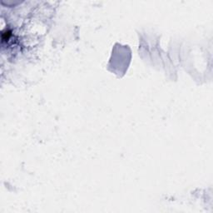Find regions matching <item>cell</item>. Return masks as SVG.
Listing matches in <instances>:
<instances>
[{"label": "cell", "instance_id": "cell-1", "mask_svg": "<svg viewBox=\"0 0 213 213\" xmlns=\"http://www.w3.org/2000/svg\"><path fill=\"white\" fill-rule=\"evenodd\" d=\"M12 37V32L11 30L6 29L2 32L1 34V39H2V43H7L8 40L10 39V37Z\"/></svg>", "mask_w": 213, "mask_h": 213}]
</instances>
